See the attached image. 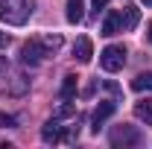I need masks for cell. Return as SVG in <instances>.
I'll list each match as a JSON object with an SVG mask.
<instances>
[{
  "label": "cell",
  "mask_w": 152,
  "mask_h": 149,
  "mask_svg": "<svg viewBox=\"0 0 152 149\" xmlns=\"http://www.w3.org/2000/svg\"><path fill=\"white\" fill-rule=\"evenodd\" d=\"M32 15V0H0V18L12 26H23Z\"/></svg>",
  "instance_id": "1"
},
{
  "label": "cell",
  "mask_w": 152,
  "mask_h": 149,
  "mask_svg": "<svg viewBox=\"0 0 152 149\" xmlns=\"http://www.w3.org/2000/svg\"><path fill=\"white\" fill-rule=\"evenodd\" d=\"M76 137H79L76 126L64 129V126H58L56 117H53V120H47V123L41 126V140H44V143H73Z\"/></svg>",
  "instance_id": "2"
},
{
  "label": "cell",
  "mask_w": 152,
  "mask_h": 149,
  "mask_svg": "<svg viewBox=\"0 0 152 149\" xmlns=\"http://www.w3.org/2000/svg\"><path fill=\"white\" fill-rule=\"evenodd\" d=\"M123 64H126V47H120V44H111L99 53V67L108 70V73L123 70Z\"/></svg>",
  "instance_id": "3"
},
{
  "label": "cell",
  "mask_w": 152,
  "mask_h": 149,
  "mask_svg": "<svg viewBox=\"0 0 152 149\" xmlns=\"http://www.w3.org/2000/svg\"><path fill=\"white\" fill-rule=\"evenodd\" d=\"M44 56H50L47 50H44V44L41 41H23V47H20V61L23 64H41L44 61Z\"/></svg>",
  "instance_id": "4"
},
{
  "label": "cell",
  "mask_w": 152,
  "mask_h": 149,
  "mask_svg": "<svg viewBox=\"0 0 152 149\" xmlns=\"http://www.w3.org/2000/svg\"><path fill=\"white\" fill-rule=\"evenodd\" d=\"M111 143L114 146H137L140 143V131L137 129H132V126H117V129L111 131Z\"/></svg>",
  "instance_id": "5"
},
{
  "label": "cell",
  "mask_w": 152,
  "mask_h": 149,
  "mask_svg": "<svg viewBox=\"0 0 152 149\" xmlns=\"http://www.w3.org/2000/svg\"><path fill=\"white\" fill-rule=\"evenodd\" d=\"M114 108H117V102H114V99H102V102L94 108V117H91V123H94V131H99V126H102V123H105V120L114 114Z\"/></svg>",
  "instance_id": "6"
},
{
  "label": "cell",
  "mask_w": 152,
  "mask_h": 149,
  "mask_svg": "<svg viewBox=\"0 0 152 149\" xmlns=\"http://www.w3.org/2000/svg\"><path fill=\"white\" fill-rule=\"evenodd\" d=\"M91 56H94V44H91V38H76V44H73V58L79 61V64H88L91 61Z\"/></svg>",
  "instance_id": "7"
},
{
  "label": "cell",
  "mask_w": 152,
  "mask_h": 149,
  "mask_svg": "<svg viewBox=\"0 0 152 149\" xmlns=\"http://www.w3.org/2000/svg\"><path fill=\"white\" fill-rule=\"evenodd\" d=\"M120 23H123V29H129V32H132L134 26L140 23V9H137L134 3L123 6V12H120Z\"/></svg>",
  "instance_id": "8"
},
{
  "label": "cell",
  "mask_w": 152,
  "mask_h": 149,
  "mask_svg": "<svg viewBox=\"0 0 152 149\" xmlns=\"http://www.w3.org/2000/svg\"><path fill=\"white\" fill-rule=\"evenodd\" d=\"M123 32V23H120V12H108L102 20V35H117Z\"/></svg>",
  "instance_id": "9"
},
{
  "label": "cell",
  "mask_w": 152,
  "mask_h": 149,
  "mask_svg": "<svg viewBox=\"0 0 152 149\" xmlns=\"http://www.w3.org/2000/svg\"><path fill=\"white\" fill-rule=\"evenodd\" d=\"M134 117H137L140 123L152 126V96H149V99H140V102H134Z\"/></svg>",
  "instance_id": "10"
},
{
  "label": "cell",
  "mask_w": 152,
  "mask_h": 149,
  "mask_svg": "<svg viewBox=\"0 0 152 149\" xmlns=\"http://www.w3.org/2000/svg\"><path fill=\"white\" fill-rule=\"evenodd\" d=\"M85 6H82V0H67V20L70 23H79V20L85 18V12H82Z\"/></svg>",
  "instance_id": "11"
},
{
  "label": "cell",
  "mask_w": 152,
  "mask_h": 149,
  "mask_svg": "<svg viewBox=\"0 0 152 149\" xmlns=\"http://www.w3.org/2000/svg\"><path fill=\"white\" fill-rule=\"evenodd\" d=\"M132 88L134 91H152V70L149 73H137L132 79Z\"/></svg>",
  "instance_id": "12"
},
{
  "label": "cell",
  "mask_w": 152,
  "mask_h": 149,
  "mask_svg": "<svg viewBox=\"0 0 152 149\" xmlns=\"http://www.w3.org/2000/svg\"><path fill=\"white\" fill-rule=\"evenodd\" d=\"M76 96V76H64L61 82V99H73Z\"/></svg>",
  "instance_id": "13"
},
{
  "label": "cell",
  "mask_w": 152,
  "mask_h": 149,
  "mask_svg": "<svg viewBox=\"0 0 152 149\" xmlns=\"http://www.w3.org/2000/svg\"><path fill=\"white\" fill-rule=\"evenodd\" d=\"M53 117H56V120H67V117H76V105H70V99H67V102H61L56 111H53Z\"/></svg>",
  "instance_id": "14"
},
{
  "label": "cell",
  "mask_w": 152,
  "mask_h": 149,
  "mask_svg": "<svg viewBox=\"0 0 152 149\" xmlns=\"http://www.w3.org/2000/svg\"><path fill=\"white\" fill-rule=\"evenodd\" d=\"M41 44H44V50H47V53H56L58 47H61V35H58V32L44 35V38H41Z\"/></svg>",
  "instance_id": "15"
},
{
  "label": "cell",
  "mask_w": 152,
  "mask_h": 149,
  "mask_svg": "<svg viewBox=\"0 0 152 149\" xmlns=\"http://www.w3.org/2000/svg\"><path fill=\"white\" fill-rule=\"evenodd\" d=\"M0 126H3V129H12V126H15V117H12V114H0Z\"/></svg>",
  "instance_id": "16"
},
{
  "label": "cell",
  "mask_w": 152,
  "mask_h": 149,
  "mask_svg": "<svg viewBox=\"0 0 152 149\" xmlns=\"http://www.w3.org/2000/svg\"><path fill=\"white\" fill-rule=\"evenodd\" d=\"M91 3H94V12H96V15H99L105 6H108V0H91Z\"/></svg>",
  "instance_id": "17"
},
{
  "label": "cell",
  "mask_w": 152,
  "mask_h": 149,
  "mask_svg": "<svg viewBox=\"0 0 152 149\" xmlns=\"http://www.w3.org/2000/svg\"><path fill=\"white\" fill-rule=\"evenodd\" d=\"M0 47H9V35H3V32H0Z\"/></svg>",
  "instance_id": "18"
},
{
  "label": "cell",
  "mask_w": 152,
  "mask_h": 149,
  "mask_svg": "<svg viewBox=\"0 0 152 149\" xmlns=\"http://www.w3.org/2000/svg\"><path fill=\"white\" fill-rule=\"evenodd\" d=\"M146 38H149V44H152V23H149V32H146Z\"/></svg>",
  "instance_id": "19"
},
{
  "label": "cell",
  "mask_w": 152,
  "mask_h": 149,
  "mask_svg": "<svg viewBox=\"0 0 152 149\" xmlns=\"http://www.w3.org/2000/svg\"><path fill=\"white\" fill-rule=\"evenodd\" d=\"M3 67H6V58H3V56H0V70H3Z\"/></svg>",
  "instance_id": "20"
},
{
  "label": "cell",
  "mask_w": 152,
  "mask_h": 149,
  "mask_svg": "<svg viewBox=\"0 0 152 149\" xmlns=\"http://www.w3.org/2000/svg\"><path fill=\"white\" fill-rule=\"evenodd\" d=\"M140 3H146V6H152V0H140Z\"/></svg>",
  "instance_id": "21"
}]
</instances>
